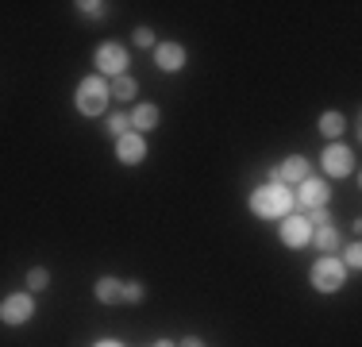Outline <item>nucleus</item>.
Masks as SVG:
<instances>
[{"label": "nucleus", "mask_w": 362, "mask_h": 347, "mask_svg": "<svg viewBox=\"0 0 362 347\" xmlns=\"http://www.w3.org/2000/svg\"><path fill=\"white\" fill-rule=\"evenodd\" d=\"M293 208V193L281 181H274V186H262L251 193V212L255 216H286Z\"/></svg>", "instance_id": "nucleus-1"}, {"label": "nucleus", "mask_w": 362, "mask_h": 347, "mask_svg": "<svg viewBox=\"0 0 362 347\" xmlns=\"http://www.w3.org/2000/svg\"><path fill=\"white\" fill-rule=\"evenodd\" d=\"M108 81L105 77H85L81 85H77V112L81 116H100V112L108 108Z\"/></svg>", "instance_id": "nucleus-2"}, {"label": "nucleus", "mask_w": 362, "mask_h": 347, "mask_svg": "<svg viewBox=\"0 0 362 347\" xmlns=\"http://www.w3.org/2000/svg\"><path fill=\"white\" fill-rule=\"evenodd\" d=\"M313 285L320 293H339L343 285H347V266H343L339 258H332V255L316 258L313 263Z\"/></svg>", "instance_id": "nucleus-3"}, {"label": "nucleus", "mask_w": 362, "mask_h": 347, "mask_svg": "<svg viewBox=\"0 0 362 347\" xmlns=\"http://www.w3.org/2000/svg\"><path fill=\"white\" fill-rule=\"evenodd\" d=\"M35 317V301H31V293H12V297L0 301V320L4 324H23V320Z\"/></svg>", "instance_id": "nucleus-4"}, {"label": "nucleus", "mask_w": 362, "mask_h": 347, "mask_svg": "<svg viewBox=\"0 0 362 347\" xmlns=\"http://www.w3.org/2000/svg\"><path fill=\"white\" fill-rule=\"evenodd\" d=\"M97 69H105V74L119 77L127 69V50L119 47V42H105V47L97 50Z\"/></svg>", "instance_id": "nucleus-5"}, {"label": "nucleus", "mask_w": 362, "mask_h": 347, "mask_svg": "<svg viewBox=\"0 0 362 347\" xmlns=\"http://www.w3.org/2000/svg\"><path fill=\"white\" fill-rule=\"evenodd\" d=\"M116 159L124 162V166H139V162L146 159V143H143V135L127 132L124 139H116Z\"/></svg>", "instance_id": "nucleus-6"}, {"label": "nucleus", "mask_w": 362, "mask_h": 347, "mask_svg": "<svg viewBox=\"0 0 362 347\" xmlns=\"http://www.w3.org/2000/svg\"><path fill=\"white\" fill-rule=\"evenodd\" d=\"M324 170L332 174V178H347L351 170H355V154L347 151V147H327L324 151Z\"/></svg>", "instance_id": "nucleus-7"}, {"label": "nucleus", "mask_w": 362, "mask_h": 347, "mask_svg": "<svg viewBox=\"0 0 362 347\" xmlns=\"http://www.w3.org/2000/svg\"><path fill=\"white\" fill-rule=\"evenodd\" d=\"M293 201H300L305 208H324V205H327V186H324L320 178H305Z\"/></svg>", "instance_id": "nucleus-8"}, {"label": "nucleus", "mask_w": 362, "mask_h": 347, "mask_svg": "<svg viewBox=\"0 0 362 347\" xmlns=\"http://www.w3.org/2000/svg\"><path fill=\"white\" fill-rule=\"evenodd\" d=\"M154 62H158V69H166V74H177V69L185 66V47H177V42H158V47H154Z\"/></svg>", "instance_id": "nucleus-9"}, {"label": "nucleus", "mask_w": 362, "mask_h": 347, "mask_svg": "<svg viewBox=\"0 0 362 347\" xmlns=\"http://www.w3.org/2000/svg\"><path fill=\"white\" fill-rule=\"evenodd\" d=\"M313 236V228H308L305 216H286V224H281V239H286V247H300V243H308Z\"/></svg>", "instance_id": "nucleus-10"}, {"label": "nucleus", "mask_w": 362, "mask_h": 347, "mask_svg": "<svg viewBox=\"0 0 362 347\" xmlns=\"http://www.w3.org/2000/svg\"><path fill=\"white\" fill-rule=\"evenodd\" d=\"M305 178H308V159H300V154H289V159L278 166V181H281V186H286V181H297V186H300Z\"/></svg>", "instance_id": "nucleus-11"}, {"label": "nucleus", "mask_w": 362, "mask_h": 347, "mask_svg": "<svg viewBox=\"0 0 362 347\" xmlns=\"http://www.w3.org/2000/svg\"><path fill=\"white\" fill-rule=\"evenodd\" d=\"M127 120H132V127H135V132H154L162 116H158V108H154V104H139V108H135Z\"/></svg>", "instance_id": "nucleus-12"}, {"label": "nucleus", "mask_w": 362, "mask_h": 347, "mask_svg": "<svg viewBox=\"0 0 362 347\" xmlns=\"http://www.w3.org/2000/svg\"><path fill=\"white\" fill-rule=\"evenodd\" d=\"M97 301L119 305V301H124V282H119V278H100L97 282Z\"/></svg>", "instance_id": "nucleus-13"}, {"label": "nucleus", "mask_w": 362, "mask_h": 347, "mask_svg": "<svg viewBox=\"0 0 362 347\" xmlns=\"http://www.w3.org/2000/svg\"><path fill=\"white\" fill-rule=\"evenodd\" d=\"M108 93H112V97H116V101H132L135 93H139V85H135V81H132V77H127V74H119V77H112Z\"/></svg>", "instance_id": "nucleus-14"}, {"label": "nucleus", "mask_w": 362, "mask_h": 347, "mask_svg": "<svg viewBox=\"0 0 362 347\" xmlns=\"http://www.w3.org/2000/svg\"><path fill=\"white\" fill-rule=\"evenodd\" d=\"M313 243L324 251V255H335V251H339V236H335L332 224H327V228H316V232H313Z\"/></svg>", "instance_id": "nucleus-15"}, {"label": "nucleus", "mask_w": 362, "mask_h": 347, "mask_svg": "<svg viewBox=\"0 0 362 347\" xmlns=\"http://www.w3.org/2000/svg\"><path fill=\"white\" fill-rule=\"evenodd\" d=\"M343 127H347V124H343L339 112H324V116H320V132H324L327 139H339V135H343Z\"/></svg>", "instance_id": "nucleus-16"}, {"label": "nucleus", "mask_w": 362, "mask_h": 347, "mask_svg": "<svg viewBox=\"0 0 362 347\" xmlns=\"http://www.w3.org/2000/svg\"><path fill=\"white\" fill-rule=\"evenodd\" d=\"M108 132L116 135V139H124L127 132H132V120H127V116H119V112H116V116H108Z\"/></svg>", "instance_id": "nucleus-17"}, {"label": "nucleus", "mask_w": 362, "mask_h": 347, "mask_svg": "<svg viewBox=\"0 0 362 347\" xmlns=\"http://www.w3.org/2000/svg\"><path fill=\"white\" fill-rule=\"evenodd\" d=\"M28 285H31V290H47V285H50V274L42 271V266H31V271H28Z\"/></svg>", "instance_id": "nucleus-18"}, {"label": "nucleus", "mask_w": 362, "mask_h": 347, "mask_svg": "<svg viewBox=\"0 0 362 347\" xmlns=\"http://www.w3.org/2000/svg\"><path fill=\"white\" fill-rule=\"evenodd\" d=\"M308 228H327V224H332V216H327V208H308Z\"/></svg>", "instance_id": "nucleus-19"}, {"label": "nucleus", "mask_w": 362, "mask_h": 347, "mask_svg": "<svg viewBox=\"0 0 362 347\" xmlns=\"http://www.w3.org/2000/svg\"><path fill=\"white\" fill-rule=\"evenodd\" d=\"M358 263H362V247H358V243H351V247L343 251V266H351V271H358Z\"/></svg>", "instance_id": "nucleus-20"}, {"label": "nucleus", "mask_w": 362, "mask_h": 347, "mask_svg": "<svg viewBox=\"0 0 362 347\" xmlns=\"http://www.w3.org/2000/svg\"><path fill=\"white\" fill-rule=\"evenodd\" d=\"M77 8H81L85 16H93V20H100V16H105V4H100V0H81Z\"/></svg>", "instance_id": "nucleus-21"}, {"label": "nucleus", "mask_w": 362, "mask_h": 347, "mask_svg": "<svg viewBox=\"0 0 362 347\" xmlns=\"http://www.w3.org/2000/svg\"><path fill=\"white\" fill-rule=\"evenodd\" d=\"M124 301H143V285L139 282H124Z\"/></svg>", "instance_id": "nucleus-22"}, {"label": "nucleus", "mask_w": 362, "mask_h": 347, "mask_svg": "<svg viewBox=\"0 0 362 347\" xmlns=\"http://www.w3.org/2000/svg\"><path fill=\"white\" fill-rule=\"evenodd\" d=\"M135 42L151 50V47H154V31H151V28H139V31H135Z\"/></svg>", "instance_id": "nucleus-23"}, {"label": "nucleus", "mask_w": 362, "mask_h": 347, "mask_svg": "<svg viewBox=\"0 0 362 347\" xmlns=\"http://www.w3.org/2000/svg\"><path fill=\"white\" fill-rule=\"evenodd\" d=\"M181 347H204V343L197 340V336H185V343H181Z\"/></svg>", "instance_id": "nucleus-24"}, {"label": "nucleus", "mask_w": 362, "mask_h": 347, "mask_svg": "<svg viewBox=\"0 0 362 347\" xmlns=\"http://www.w3.org/2000/svg\"><path fill=\"white\" fill-rule=\"evenodd\" d=\"M97 347H124V343H116V340H105V343H97Z\"/></svg>", "instance_id": "nucleus-25"}, {"label": "nucleus", "mask_w": 362, "mask_h": 347, "mask_svg": "<svg viewBox=\"0 0 362 347\" xmlns=\"http://www.w3.org/2000/svg\"><path fill=\"white\" fill-rule=\"evenodd\" d=\"M154 347H177V343H170V340H158V343H154Z\"/></svg>", "instance_id": "nucleus-26"}]
</instances>
